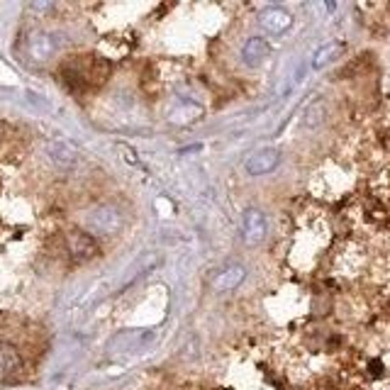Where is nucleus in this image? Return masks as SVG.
<instances>
[{
	"label": "nucleus",
	"instance_id": "f257e3e1",
	"mask_svg": "<svg viewBox=\"0 0 390 390\" xmlns=\"http://www.w3.org/2000/svg\"><path fill=\"white\" fill-rule=\"evenodd\" d=\"M268 234V222H266V215L256 208H249L244 210V217H242V239L249 246H256L266 239Z\"/></svg>",
	"mask_w": 390,
	"mask_h": 390
},
{
	"label": "nucleus",
	"instance_id": "f03ea898",
	"mask_svg": "<svg viewBox=\"0 0 390 390\" xmlns=\"http://www.w3.org/2000/svg\"><path fill=\"white\" fill-rule=\"evenodd\" d=\"M122 225V215L115 208H98L88 215V227L95 234H115Z\"/></svg>",
	"mask_w": 390,
	"mask_h": 390
},
{
	"label": "nucleus",
	"instance_id": "7ed1b4c3",
	"mask_svg": "<svg viewBox=\"0 0 390 390\" xmlns=\"http://www.w3.org/2000/svg\"><path fill=\"white\" fill-rule=\"evenodd\" d=\"M66 246H68V254H71L76 261H90L93 256H98L95 239L85 232H68Z\"/></svg>",
	"mask_w": 390,
	"mask_h": 390
},
{
	"label": "nucleus",
	"instance_id": "20e7f679",
	"mask_svg": "<svg viewBox=\"0 0 390 390\" xmlns=\"http://www.w3.org/2000/svg\"><path fill=\"white\" fill-rule=\"evenodd\" d=\"M278 164H280L278 149H261V152H256L254 157H249L244 169L249 176H266V174H271V171H276Z\"/></svg>",
	"mask_w": 390,
	"mask_h": 390
},
{
	"label": "nucleus",
	"instance_id": "39448f33",
	"mask_svg": "<svg viewBox=\"0 0 390 390\" xmlns=\"http://www.w3.org/2000/svg\"><path fill=\"white\" fill-rule=\"evenodd\" d=\"M246 278V268L239 266V263H229V266L220 268L212 278V288L217 292H229V290H237L239 285L244 283Z\"/></svg>",
	"mask_w": 390,
	"mask_h": 390
},
{
	"label": "nucleus",
	"instance_id": "423d86ee",
	"mask_svg": "<svg viewBox=\"0 0 390 390\" xmlns=\"http://www.w3.org/2000/svg\"><path fill=\"white\" fill-rule=\"evenodd\" d=\"M259 25L266 32L280 34V32H285L292 25V15L288 13V10H283V8H266L259 15Z\"/></svg>",
	"mask_w": 390,
	"mask_h": 390
},
{
	"label": "nucleus",
	"instance_id": "0eeeda50",
	"mask_svg": "<svg viewBox=\"0 0 390 390\" xmlns=\"http://www.w3.org/2000/svg\"><path fill=\"white\" fill-rule=\"evenodd\" d=\"M22 369V359L20 352L8 342H0V381H10L20 374Z\"/></svg>",
	"mask_w": 390,
	"mask_h": 390
},
{
	"label": "nucleus",
	"instance_id": "6e6552de",
	"mask_svg": "<svg viewBox=\"0 0 390 390\" xmlns=\"http://www.w3.org/2000/svg\"><path fill=\"white\" fill-rule=\"evenodd\" d=\"M268 54H271V47H268V42L263 37L246 39V44L242 47V59L249 66H259L263 59H268Z\"/></svg>",
	"mask_w": 390,
	"mask_h": 390
},
{
	"label": "nucleus",
	"instance_id": "1a4fd4ad",
	"mask_svg": "<svg viewBox=\"0 0 390 390\" xmlns=\"http://www.w3.org/2000/svg\"><path fill=\"white\" fill-rule=\"evenodd\" d=\"M56 44L49 34H34L30 39V56L34 61H47L51 54H54Z\"/></svg>",
	"mask_w": 390,
	"mask_h": 390
},
{
	"label": "nucleus",
	"instance_id": "9d476101",
	"mask_svg": "<svg viewBox=\"0 0 390 390\" xmlns=\"http://www.w3.org/2000/svg\"><path fill=\"white\" fill-rule=\"evenodd\" d=\"M344 51V44L342 42H327L322 44L317 51H315V56H312V68H325L327 64H332V61L337 59Z\"/></svg>",
	"mask_w": 390,
	"mask_h": 390
},
{
	"label": "nucleus",
	"instance_id": "9b49d317",
	"mask_svg": "<svg viewBox=\"0 0 390 390\" xmlns=\"http://www.w3.org/2000/svg\"><path fill=\"white\" fill-rule=\"evenodd\" d=\"M325 122V102L322 100H317V102H312V105L305 110V117H302V125L305 127H317V125H322Z\"/></svg>",
	"mask_w": 390,
	"mask_h": 390
}]
</instances>
